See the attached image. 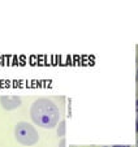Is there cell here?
<instances>
[{"instance_id":"cell-9","label":"cell","mask_w":138,"mask_h":147,"mask_svg":"<svg viewBox=\"0 0 138 147\" xmlns=\"http://www.w3.org/2000/svg\"><path fill=\"white\" fill-rule=\"evenodd\" d=\"M137 121H138V116H137Z\"/></svg>"},{"instance_id":"cell-4","label":"cell","mask_w":138,"mask_h":147,"mask_svg":"<svg viewBox=\"0 0 138 147\" xmlns=\"http://www.w3.org/2000/svg\"><path fill=\"white\" fill-rule=\"evenodd\" d=\"M64 133H65V123L64 121H60V126H59V129H57V135L63 137Z\"/></svg>"},{"instance_id":"cell-7","label":"cell","mask_w":138,"mask_h":147,"mask_svg":"<svg viewBox=\"0 0 138 147\" xmlns=\"http://www.w3.org/2000/svg\"><path fill=\"white\" fill-rule=\"evenodd\" d=\"M135 130H137V133H138V121L135 123Z\"/></svg>"},{"instance_id":"cell-3","label":"cell","mask_w":138,"mask_h":147,"mask_svg":"<svg viewBox=\"0 0 138 147\" xmlns=\"http://www.w3.org/2000/svg\"><path fill=\"white\" fill-rule=\"evenodd\" d=\"M0 104L4 109L12 111L18 108L22 104V100L20 96H16V95H3L0 96Z\"/></svg>"},{"instance_id":"cell-11","label":"cell","mask_w":138,"mask_h":147,"mask_svg":"<svg viewBox=\"0 0 138 147\" xmlns=\"http://www.w3.org/2000/svg\"><path fill=\"white\" fill-rule=\"evenodd\" d=\"M137 74H138V72H137Z\"/></svg>"},{"instance_id":"cell-2","label":"cell","mask_w":138,"mask_h":147,"mask_svg":"<svg viewBox=\"0 0 138 147\" xmlns=\"http://www.w3.org/2000/svg\"><path fill=\"white\" fill-rule=\"evenodd\" d=\"M15 138L18 143L24 146H33L39 141V134L33 125L21 121L15 126Z\"/></svg>"},{"instance_id":"cell-8","label":"cell","mask_w":138,"mask_h":147,"mask_svg":"<svg viewBox=\"0 0 138 147\" xmlns=\"http://www.w3.org/2000/svg\"><path fill=\"white\" fill-rule=\"evenodd\" d=\"M112 147H123L121 144H115V146H112Z\"/></svg>"},{"instance_id":"cell-10","label":"cell","mask_w":138,"mask_h":147,"mask_svg":"<svg viewBox=\"0 0 138 147\" xmlns=\"http://www.w3.org/2000/svg\"><path fill=\"white\" fill-rule=\"evenodd\" d=\"M104 147H108V146H104Z\"/></svg>"},{"instance_id":"cell-5","label":"cell","mask_w":138,"mask_h":147,"mask_svg":"<svg viewBox=\"0 0 138 147\" xmlns=\"http://www.w3.org/2000/svg\"><path fill=\"white\" fill-rule=\"evenodd\" d=\"M60 147H65V139H64V138L60 141Z\"/></svg>"},{"instance_id":"cell-1","label":"cell","mask_w":138,"mask_h":147,"mask_svg":"<svg viewBox=\"0 0 138 147\" xmlns=\"http://www.w3.org/2000/svg\"><path fill=\"white\" fill-rule=\"evenodd\" d=\"M30 117L35 125L43 129H52L60 121V111L52 100L42 98L31 104Z\"/></svg>"},{"instance_id":"cell-6","label":"cell","mask_w":138,"mask_h":147,"mask_svg":"<svg viewBox=\"0 0 138 147\" xmlns=\"http://www.w3.org/2000/svg\"><path fill=\"white\" fill-rule=\"evenodd\" d=\"M135 109H137V112H138V100L135 102Z\"/></svg>"}]
</instances>
